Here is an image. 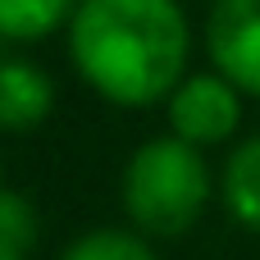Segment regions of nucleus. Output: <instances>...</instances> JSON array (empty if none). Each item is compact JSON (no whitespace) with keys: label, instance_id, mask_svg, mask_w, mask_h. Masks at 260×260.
Returning <instances> with one entry per match:
<instances>
[{"label":"nucleus","instance_id":"39448f33","mask_svg":"<svg viewBox=\"0 0 260 260\" xmlns=\"http://www.w3.org/2000/svg\"><path fill=\"white\" fill-rule=\"evenodd\" d=\"M55 110V82L32 59H0V133H27Z\"/></svg>","mask_w":260,"mask_h":260},{"label":"nucleus","instance_id":"20e7f679","mask_svg":"<svg viewBox=\"0 0 260 260\" xmlns=\"http://www.w3.org/2000/svg\"><path fill=\"white\" fill-rule=\"evenodd\" d=\"M206 55L242 96L260 101V0H210Z\"/></svg>","mask_w":260,"mask_h":260},{"label":"nucleus","instance_id":"9d476101","mask_svg":"<svg viewBox=\"0 0 260 260\" xmlns=\"http://www.w3.org/2000/svg\"><path fill=\"white\" fill-rule=\"evenodd\" d=\"M0 187H5V165H0Z\"/></svg>","mask_w":260,"mask_h":260},{"label":"nucleus","instance_id":"f257e3e1","mask_svg":"<svg viewBox=\"0 0 260 260\" xmlns=\"http://www.w3.org/2000/svg\"><path fill=\"white\" fill-rule=\"evenodd\" d=\"M69 59L110 105L146 110L192 73V23L183 0H78Z\"/></svg>","mask_w":260,"mask_h":260},{"label":"nucleus","instance_id":"423d86ee","mask_svg":"<svg viewBox=\"0 0 260 260\" xmlns=\"http://www.w3.org/2000/svg\"><path fill=\"white\" fill-rule=\"evenodd\" d=\"M219 201L238 229L260 238V133H247L229 146L219 169Z\"/></svg>","mask_w":260,"mask_h":260},{"label":"nucleus","instance_id":"f03ea898","mask_svg":"<svg viewBox=\"0 0 260 260\" xmlns=\"http://www.w3.org/2000/svg\"><path fill=\"white\" fill-rule=\"evenodd\" d=\"M219 192V174L210 169L206 151L178 142L174 133L142 142L123 165V210L137 233L146 238H183Z\"/></svg>","mask_w":260,"mask_h":260},{"label":"nucleus","instance_id":"0eeeda50","mask_svg":"<svg viewBox=\"0 0 260 260\" xmlns=\"http://www.w3.org/2000/svg\"><path fill=\"white\" fill-rule=\"evenodd\" d=\"M78 0H0V37L5 41H41L69 27Z\"/></svg>","mask_w":260,"mask_h":260},{"label":"nucleus","instance_id":"6e6552de","mask_svg":"<svg viewBox=\"0 0 260 260\" xmlns=\"http://www.w3.org/2000/svg\"><path fill=\"white\" fill-rule=\"evenodd\" d=\"M59 260H160L155 247L146 242V233L133 229H91L82 238H73Z\"/></svg>","mask_w":260,"mask_h":260},{"label":"nucleus","instance_id":"7ed1b4c3","mask_svg":"<svg viewBox=\"0 0 260 260\" xmlns=\"http://www.w3.org/2000/svg\"><path fill=\"white\" fill-rule=\"evenodd\" d=\"M242 110H247V96L219 73V69H197L187 73L169 101H165V114H169V133L197 151H210V146H233L238 133H242Z\"/></svg>","mask_w":260,"mask_h":260},{"label":"nucleus","instance_id":"1a4fd4ad","mask_svg":"<svg viewBox=\"0 0 260 260\" xmlns=\"http://www.w3.org/2000/svg\"><path fill=\"white\" fill-rule=\"evenodd\" d=\"M37 247V206L14 192L0 187V260H27Z\"/></svg>","mask_w":260,"mask_h":260}]
</instances>
